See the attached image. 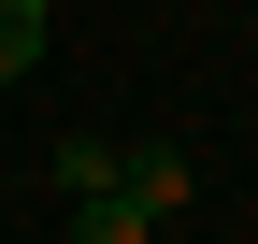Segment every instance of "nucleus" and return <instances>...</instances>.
Returning a JSON list of instances; mask_svg holds the SVG:
<instances>
[{
	"mask_svg": "<svg viewBox=\"0 0 258 244\" xmlns=\"http://www.w3.org/2000/svg\"><path fill=\"white\" fill-rule=\"evenodd\" d=\"M186 187H201V172H186V144H129V187H115V201H144V216H172Z\"/></svg>",
	"mask_w": 258,
	"mask_h": 244,
	"instance_id": "2",
	"label": "nucleus"
},
{
	"mask_svg": "<svg viewBox=\"0 0 258 244\" xmlns=\"http://www.w3.org/2000/svg\"><path fill=\"white\" fill-rule=\"evenodd\" d=\"M29 57H43V0H0V86H15Z\"/></svg>",
	"mask_w": 258,
	"mask_h": 244,
	"instance_id": "4",
	"label": "nucleus"
},
{
	"mask_svg": "<svg viewBox=\"0 0 258 244\" xmlns=\"http://www.w3.org/2000/svg\"><path fill=\"white\" fill-rule=\"evenodd\" d=\"M57 187H72V201H115V187H129V144H101V130H57Z\"/></svg>",
	"mask_w": 258,
	"mask_h": 244,
	"instance_id": "1",
	"label": "nucleus"
},
{
	"mask_svg": "<svg viewBox=\"0 0 258 244\" xmlns=\"http://www.w3.org/2000/svg\"><path fill=\"white\" fill-rule=\"evenodd\" d=\"M72 244H158L144 201H72Z\"/></svg>",
	"mask_w": 258,
	"mask_h": 244,
	"instance_id": "3",
	"label": "nucleus"
}]
</instances>
